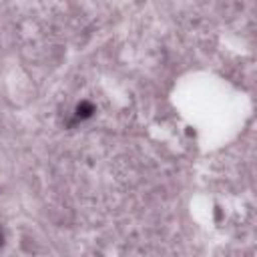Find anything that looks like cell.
Segmentation results:
<instances>
[{"label":"cell","instance_id":"obj_1","mask_svg":"<svg viewBox=\"0 0 257 257\" xmlns=\"http://www.w3.org/2000/svg\"><path fill=\"white\" fill-rule=\"evenodd\" d=\"M0 247H2V233H0Z\"/></svg>","mask_w":257,"mask_h":257}]
</instances>
